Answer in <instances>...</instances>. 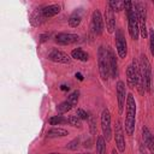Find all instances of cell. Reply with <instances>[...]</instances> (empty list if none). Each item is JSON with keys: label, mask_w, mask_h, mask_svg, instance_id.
Segmentation results:
<instances>
[{"label": "cell", "mask_w": 154, "mask_h": 154, "mask_svg": "<svg viewBox=\"0 0 154 154\" xmlns=\"http://www.w3.org/2000/svg\"><path fill=\"white\" fill-rule=\"evenodd\" d=\"M124 8L126 11V17H128V30H129V35L131 36L132 40H138L140 26H138L137 12H136V2L124 1Z\"/></svg>", "instance_id": "6da1fadb"}, {"label": "cell", "mask_w": 154, "mask_h": 154, "mask_svg": "<svg viewBox=\"0 0 154 154\" xmlns=\"http://www.w3.org/2000/svg\"><path fill=\"white\" fill-rule=\"evenodd\" d=\"M125 132L126 135L131 136L135 131V124H136V101L132 94H128L126 102H125Z\"/></svg>", "instance_id": "7a4b0ae2"}, {"label": "cell", "mask_w": 154, "mask_h": 154, "mask_svg": "<svg viewBox=\"0 0 154 154\" xmlns=\"http://www.w3.org/2000/svg\"><path fill=\"white\" fill-rule=\"evenodd\" d=\"M97 65H99L100 77L102 78V81L107 82L108 78L111 77V72H109V57H108V49L105 48L103 46H100L99 51H97Z\"/></svg>", "instance_id": "3957f363"}, {"label": "cell", "mask_w": 154, "mask_h": 154, "mask_svg": "<svg viewBox=\"0 0 154 154\" xmlns=\"http://www.w3.org/2000/svg\"><path fill=\"white\" fill-rule=\"evenodd\" d=\"M140 70H141L142 79L144 83V90L149 93L150 88H152V66H150V63H149L146 54H141Z\"/></svg>", "instance_id": "277c9868"}, {"label": "cell", "mask_w": 154, "mask_h": 154, "mask_svg": "<svg viewBox=\"0 0 154 154\" xmlns=\"http://www.w3.org/2000/svg\"><path fill=\"white\" fill-rule=\"evenodd\" d=\"M136 12H137V19L140 26V35L143 38H146L148 36V29H147V11L143 2H136Z\"/></svg>", "instance_id": "5b68a950"}, {"label": "cell", "mask_w": 154, "mask_h": 154, "mask_svg": "<svg viewBox=\"0 0 154 154\" xmlns=\"http://www.w3.org/2000/svg\"><path fill=\"white\" fill-rule=\"evenodd\" d=\"M138 73H140V63H137V60H135V58H134L132 63L126 69V83L130 88L137 87Z\"/></svg>", "instance_id": "8992f818"}, {"label": "cell", "mask_w": 154, "mask_h": 154, "mask_svg": "<svg viewBox=\"0 0 154 154\" xmlns=\"http://www.w3.org/2000/svg\"><path fill=\"white\" fill-rule=\"evenodd\" d=\"M100 123H101V130H102V136L106 141H109L112 137V126H111V113L108 108H103L101 112L100 117Z\"/></svg>", "instance_id": "52a82bcc"}, {"label": "cell", "mask_w": 154, "mask_h": 154, "mask_svg": "<svg viewBox=\"0 0 154 154\" xmlns=\"http://www.w3.org/2000/svg\"><path fill=\"white\" fill-rule=\"evenodd\" d=\"M116 48H117L118 57L124 59L128 54V43H126L125 36L120 29H118L116 31Z\"/></svg>", "instance_id": "ba28073f"}, {"label": "cell", "mask_w": 154, "mask_h": 154, "mask_svg": "<svg viewBox=\"0 0 154 154\" xmlns=\"http://www.w3.org/2000/svg\"><path fill=\"white\" fill-rule=\"evenodd\" d=\"M116 94H117V101H118V112L119 114L123 113L124 111V105L126 102V89H125V84L123 81H118L116 84Z\"/></svg>", "instance_id": "9c48e42d"}, {"label": "cell", "mask_w": 154, "mask_h": 154, "mask_svg": "<svg viewBox=\"0 0 154 154\" xmlns=\"http://www.w3.org/2000/svg\"><path fill=\"white\" fill-rule=\"evenodd\" d=\"M91 31L95 35H101L103 31V19L101 16V12L99 10L93 11L91 13V24H90Z\"/></svg>", "instance_id": "30bf717a"}, {"label": "cell", "mask_w": 154, "mask_h": 154, "mask_svg": "<svg viewBox=\"0 0 154 154\" xmlns=\"http://www.w3.org/2000/svg\"><path fill=\"white\" fill-rule=\"evenodd\" d=\"M47 58H48V60H51L53 63H59V64H69L71 61V58L65 52L57 49V48L49 51L47 54Z\"/></svg>", "instance_id": "8fae6325"}, {"label": "cell", "mask_w": 154, "mask_h": 154, "mask_svg": "<svg viewBox=\"0 0 154 154\" xmlns=\"http://www.w3.org/2000/svg\"><path fill=\"white\" fill-rule=\"evenodd\" d=\"M114 140H116V147L118 152L124 153L125 152V138H124V131L123 126L119 120L116 123V131H114Z\"/></svg>", "instance_id": "7c38bea8"}, {"label": "cell", "mask_w": 154, "mask_h": 154, "mask_svg": "<svg viewBox=\"0 0 154 154\" xmlns=\"http://www.w3.org/2000/svg\"><path fill=\"white\" fill-rule=\"evenodd\" d=\"M79 40V36L77 34H71V32H59L55 35V42L61 46H67L76 43Z\"/></svg>", "instance_id": "4fadbf2b"}, {"label": "cell", "mask_w": 154, "mask_h": 154, "mask_svg": "<svg viewBox=\"0 0 154 154\" xmlns=\"http://www.w3.org/2000/svg\"><path fill=\"white\" fill-rule=\"evenodd\" d=\"M105 23H106V29L108 34L114 32L116 30V16L114 12L107 6L105 10Z\"/></svg>", "instance_id": "5bb4252c"}, {"label": "cell", "mask_w": 154, "mask_h": 154, "mask_svg": "<svg viewBox=\"0 0 154 154\" xmlns=\"http://www.w3.org/2000/svg\"><path fill=\"white\" fill-rule=\"evenodd\" d=\"M29 20H30V23H31L32 26H40L42 23L46 22V18H45V16H43V13H42L41 7H40V8H36V10L31 13Z\"/></svg>", "instance_id": "9a60e30c"}, {"label": "cell", "mask_w": 154, "mask_h": 154, "mask_svg": "<svg viewBox=\"0 0 154 154\" xmlns=\"http://www.w3.org/2000/svg\"><path fill=\"white\" fill-rule=\"evenodd\" d=\"M41 10H42V13H43L45 18L48 19V18H52V17L57 16V14L60 12L61 7H60V5L53 4V5H48V6H43V7H41Z\"/></svg>", "instance_id": "2e32d148"}, {"label": "cell", "mask_w": 154, "mask_h": 154, "mask_svg": "<svg viewBox=\"0 0 154 154\" xmlns=\"http://www.w3.org/2000/svg\"><path fill=\"white\" fill-rule=\"evenodd\" d=\"M108 57H109V72H111V77L116 78L118 76V63H117V58H116L113 51L108 49Z\"/></svg>", "instance_id": "e0dca14e"}, {"label": "cell", "mask_w": 154, "mask_h": 154, "mask_svg": "<svg viewBox=\"0 0 154 154\" xmlns=\"http://www.w3.org/2000/svg\"><path fill=\"white\" fill-rule=\"evenodd\" d=\"M69 135V132H67V130H65V129H61V128H52V129H49L48 131H47V134H46V136L48 137V138H55V137H64V136H67Z\"/></svg>", "instance_id": "ac0fdd59"}, {"label": "cell", "mask_w": 154, "mask_h": 154, "mask_svg": "<svg viewBox=\"0 0 154 154\" xmlns=\"http://www.w3.org/2000/svg\"><path fill=\"white\" fill-rule=\"evenodd\" d=\"M71 58H73L76 60H79V61H87L89 59V55L82 48H75L71 52Z\"/></svg>", "instance_id": "d6986e66"}, {"label": "cell", "mask_w": 154, "mask_h": 154, "mask_svg": "<svg viewBox=\"0 0 154 154\" xmlns=\"http://www.w3.org/2000/svg\"><path fill=\"white\" fill-rule=\"evenodd\" d=\"M81 22H82V16H81V13L79 12H73L72 14H71V17L69 18V25L71 26V28H77L79 24H81Z\"/></svg>", "instance_id": "ffe728a7"}, {"label": "cell", "mask_w": 154, "mask_h": 154, "mask_svg": "<svg viewBox=\"0 0 154 154\" xmlns=\"http://www.w3.org/2000/svg\"><path fill=\"white\" fill-rule=\"evenodd\" d=\"M96 152H97V154L106 153V141H105L103 136H97V138H96Z\"/></svg>", "instance_id": "44dd1931"}, {"label": "cell", "mask_w": 154, "mask_h": 154, "mask_svg": "<svg viewBox=\"0 0 154 154\" xmlns=\"http://www.w3.org/2000/svg\"><path fill=\"white\" fill-rule=\"evenodd\" d=\"M71 108H72V105L66 100V101L60 102V103L57 106V112H58L59 114H64V113H67L69 111H71Z\"/></svg>", "instance_id": "7402d4cb"}, {"label": "cell", "mask_w": 154, "mask_h": 154, "mask_svg": "<svg viewBox=\"0 0 154 154\" xmlns=\"http://www.w3.org/2000/svg\"><path fill=\"white\" fill-rule=\"evenodd\" d=\"M108 7L113 11V12H120L124 10V1H117V0H112L108 2Z\"/></svg>", "instance_id": "603a6c76"}, {"label": "cell", "mask_w": 154, "mask_h": 154, "mask_svg": "<svg viewBox=\"0 0 154 154\" xmlns=\"http://www.w3.org/2000/svg\"><path fill=\"white\" fill-rule=\"evenodd\" d=\"M66 123H69L73 128H78V129L82 128V120L77 116H70V117H67L66 118Z\"/></svg>", "instance_id": "cb8c5ba5"}, {"label": "cell", "mask_w": 154, "mask_h": 154, "mask_svg": "<svg viewBox=\"0 0 154 154\" xmlns=\"http://www.w3.org/2000/svg\"><path fill=\"white\" fill-rule=\"evenodd\" d=\"M48 123L51 124V125H60V124H64V123H66V118H64L63 116H53V117H51L49 119H48Z\"/></svg>", "instance_id": "d4e9b609"}, {"label": "cell", "mask_w": 154, "mask_h": 154, "mask_svg": "<svg viewBox=\"0 0 154 154\" xmlns=\"http://www.w3.org/2000/svg\"><path fill=\"white\" fill-rule=\"evenodd\" d=\"M78 96H79V93L77 91V90H75V91H72L70 95H69V97H67V101L72 105V107L73 106H76L77 103H78Z\"/></svg>", "instance_id": "484cf974"}, {"label": "cell", "mask_w": 154, "mask_h": 154, "mask_svg": "<svg viewBox=\"0 0 154 154\" xmlns=\"http://www.w3.org/2000/svg\"><path fill=\"white\" fill-rule=\"evenodd\" d=\"M148 38H149V49H150L152 55L154 57V29L152 28L148 31Z\"/></svg>", "instance_id": "4316f807"}, {"label": "cell", "mask_w": 154, "mask_h": 154, "mask_svg": "<svg viewBox=\"0 0 154 154\" xmlns=\"http://www.w3.org/2000/svg\"><path fill=\"white\" fill-rule=\"evenodd\" d=\"M78 144H79V138L77 137V138H73L72 141H70V142L66 144V148L70 149V150H76L77 147H78Z\"/></svg>", "instance_id": "83f0119b"}, {"label": "cell", "mask_w": 154, "mask_h": 154, "mask_svg": "<svg viewBox=\"0 0 154 154\" xmlns=\"http://www.w3.org/2000/svg\"><path fill=\"white\" fill-rule=\"evenodd\" d=\"M76 116L82 120V119H88L89 118V116H88V113L83 109V108H77V113H76Z\"/></svg>", "instance_id": "f1b7e54d"}, {"label": "cell", "mask_w": 154, "mask_h": 154, "mask_svg": "<svg viewBox=\"0 0 154 154\" xmlns=\"http://www.w3.org/2000/svg\"><path fill=\"white\" fill-rule=\"evenodd\" d=\"M146 147L149 149V152H150L152 154H154V136H153V135L150 136V138H149L148 142L146 143Z\"/></svg>", "instance_id": "f546056e"}, {"label": "cell", "mask_w": 154, "mask_h": 154, "mask_svg": "<svg viewBox=\"0 0 154 154\" xmlns=\"http://www.w3.org/2000/svg\"><path fill=\"white\" fill-rule=\"evenodd\" d=\"M90 132L91 135H95L96 134V128H95V120L93 118H90Z\"/></svg>", "instance_id": "4dcf8cb0"}, {"label": "cell", "mask_w": 154, "mask_h": 154, "mask_svg": "<svg viewBox=\"0 0 154 154\" xmlns=\"http://www.w3.org/2000/svg\"><path fill=\"white\" fill-rule=\"evenodd\" d=\"M38 37H40V42H45V41H47V40H48L49 34H41Z\"/></svg>", "instance_id": "1f68e13d"}, {"label": "cell", "mask_w": 154, "mask_h": 154, "mask_svg": "<svg viewBox=\"0 0 154 154\" xmlns=\"http://www.w3.org/2000/svg\"><path fill=\"white\" fill-rule=\"evenodd\" d=\"M60 89H61V90H69V87H67V85H65V84H63Z\"/></svg>", "instance_id": "d6a6232c"}, {"label": "cell", "mask_w": 154, "mask_h": 154, "mask_svg": "<svg viewBox=\"0 0 154 154\" xmlns=\"http://www.w3.org/2000/svg\"><path fill=\"white\" fill-rule=\"evenodd\" d=\"M76 77H78V79H81V81L83 79V77H82V75H81V73H76Z\"/></svg>", "instance_id": "836d02e7"}, {"label": "cell", "mask_w": 154, "mask_h": 154, "mask_svg": "<svg viewBox=\"0 0 154 154\" xmlns=\"http://www.w3.org/2000/svg\"><path fill=\"white\" fill-rule=\"evenodd\" d=\"M111 154H118V152L116 150V149H112V153Z\"/></svg>", "instance_id": "e575fe53"}, {"label": "cell", "mask_w": 154, "mask_h": 154, "mask_svg": "<svg viewBox=\"0 0 154 154\" xmlns=\"http://www.w3.org/2000/svg\"><path fill=\"white\" fill-rule=\"evenodd\" d=\"M48 154H60V153H48Z\"/></svg>", "instance_id": "d590c367"}, {"label": "cell", "mask_w": 154, "mask_h": 154, "mask_svg": "<svg viewBox=\"0 0 154 154\" xmlns=\"http://www.w3.org/2000/svg\"><path fill=\"white\" fill-rule=\"evenodd\" d=\"M141 154H147V153H146V152H142V153H141Z\"/></svg>", "instance_id": "8d00e7d4"}]
</instances>
